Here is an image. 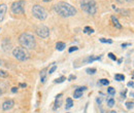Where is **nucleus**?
Here are the masks:
<instances>
[{
    "label": "nucleus",
    "instance_id": "obj_30",
    "mask_svg": "<svg viewBox=\"0 0 134 113\" xmlns=\"http://www.w3.org/2000/svg\"><path fill=\"white\" fill-rule=\"evenodd\" d=\"M127 85H128L129 88H134V82L133 81H130V82L127 83Z\"/></svg>",
    "mask_w": 134,
    "mask_h": 113
},
{
    "label": "nucleus",
    "instance_id": "obj_11",
    "mask_svg": "<svg viewBox=\"0 0 134 113\" xmlns=\"http://www.w3.org/2000/svg\"><path fill=\"white\" fill-rule=\"evenodd\" d=\"M112 21H113V25L116 26V27L118 28V29H121L122 28V25L119 23V20L115 17V15H112Z\"/></svg>",
    "mask_w": 134,
    "mask_h": 113
},
{
    "label": "nucleus",
    "instance_id": "obj_16",
    "mask_svg": "<svg viewBox=\"0 0 134 113\" xmlns=\"http://www.w3.org/2000/svg\"><path fill=\"white\" fill-rule=\"evenodd\" d=\"M115 79L117 81H124L125 80V75H123V74H116Z\"/></svg>",
    "mask_w": 134,
    "mask_h": 113
},
{
    "label": "nucleus",
    "instance_id": "obj_8",
    "mask_svg": "<svg viewBox=\"0 0 134 113\" xmlns=\"http://www.w3.org/2000/svg\"><path fill=\"white\" fill-rule=\"evenodd\" d=\"M14 105H15V102L12 101V100H6V101H4L2 104V109L4 111L11 110V109L14 107Z\"/></svg>",
    "mask_w": 134,
    "mask_h": 113
},
{
    "label": "nucleus",
    "instance_id": "obj_12",
    "mask_svg": "<svg viewBox=\"0 0 134 113\" xmlns=\"http://www.w3.org/2000/svg\"><path fill=\"white\" fill-rule=\"evenodd\" d=\"M101 60V57H93V56H90L88 59H86V62L87 63H92L94 61H99Z\"/></svg>",
    "mask_w": 134,
    "mask_h": 113
},
{
    "label": "nucleus",
    "instance_id": "obj_28",
    "mask_svg": "<svg viewBox=\"0 0 134 113\" xmlns=\"http://www.w3.org/2000/svg\"><path fill=\"white\" fill-rule=\"evenodd\" d=\"M56 69H57V66H53V67H52L51 69H50V71H48V73H50V74H53V73L55 72V71H56Z\"/></svg>",
    "mask_w": 134,
    "mask_h": 113
},
{
    "label": "nucleus",
    "instance_id": "obj_24",
    "mask_svg": "<svg viewBox=\"0 0 134 113\" xmlns=\"http://www.w3.org/2000/svg\"><path fill=\"white\" fill-rule=\"evenodd\" d=\"M126 107H127V109H132L133 107H134V103H132V102H126Z\"/></svg>",
    "mask_w": 134,
    "mask_h": 113
},
{
    "label": "nucleus",
    "instance_id": "obj_25",
    "mask_svg": "<svg viewBox=\"0 0 134 113\" xmlns=\"http://www.w3.org/2000/svg\"><path fill=\"white\" fill-rule=\"evenodd\" d=\"M7 76H8V73L6 71L0 69V77H7Z\"/></svg>",
    "mask_w": 134,
    "mask_h": 113
},
{
    "label": "nucleus",
    "instance_id": "obj_19",
    "mask_svg": "<svg viewBox=\"0 0 134 113\" xmlns=\"http://www.w3.org/2000/svg\"><path fill=\"white\" fill-rule=\"evenodd\" d=\"M86 72L88 74H95L96 73V68H88L86 70Z\"/></svg>",
    "mask_w": 134,
    "mask_h": 113
},
{
    "label": "nucleus",
    "instance_id": "obj_31",
    "mask_svg": "<svg viewBox=\"0 0 134 113\" xmlns=\"http://www.w3.org/2000/svg\"><path fill=\"white\" fill-rule=\"evenodd\" d=\"M126 93H127V89H125L124 92L121 93V96H122V98H126Z\"/></svg>",
    "mask_w": 134,
    "mask_h": 113
},
{
    "label": "nucleus",
    "instance_id": "obj_18",
    "mask_svg": "<svg viewBox=\"0 0 134 113\" xmlns=\"http://www.w3.org/2000/svg\"><path fill=\"white\" fill-rule=\"evenodd\" d=\"M99 83H100L101 85H108V84H109V80L103 78V79H100V80H99Z\"/></svg>",
    "mask_w": 134,
    "mask_h": 113
},
{
    "label": "nucleus",
    "instance_id": "obj_17",
    "mask_svg": "<svg viewBox=\"0 0 134 113\" xmlns=\"http://www.w3.org/2000/svg\"><path fill=\"white\" fill-rule=\"evenodd\" d=\"M65 47H66V45H65L64 42H57L56 44V48L58 50H63Z\"/></svg>",
    "mask_w": 134,
    "mask_h": 113
},
{
    "label": "nucleus",
    "instance_id": "obj_14",
    "mask_svg": "<svg viewBox=\"0 0 134 113\" xmlns=\"http://www.w3.org/2000/svg\"><path fill=\"white\" fill-rule=\"evenodd\" d=\"M81 96H83V92H81V90H80L78 88H76L75 90H74V93H73V97H74L75 99L80 98Z\"/></svg>",
    "mask_w": 134,
    "mask_h": 113
},
{
    "label": "nucleus",
    "instance_id": "obj_43",
    "mask_svg": "<svg viewBox=\"0 0 134 113\" xmlns=\"http://www.w3.org/2000/svg\"><path fill=\"white\" fill-rule=\"evenodd\" d=\"M110 113H117V111H112V112H110Z\"/></svg>",
    "mask_w": 134,
    "mask_h": 113
},
{
    "label": "nucleus",
    "instance_id": "obj_34",
    "mask_svg": "<svg viewBox=\"0 0 134 113\" xmlns=\"http://www.w3.org/2000/svg\"><path fill=\"white\" fill-rule=\"evenodd\" d=\"M130 45H131L130 43H123V44H122V47L124 48V47H126V46H130Z\"/></svg>",
    "mask_w": 134,
    "mask_h": 113
},
{
    "label": "nucleus",
    "instance_id": "obj_9",
    "mask_svg": "<svg viewBox=\"0 0 134 113\" xmlns=\"http://www.w3.org/2000/svg\"><path fill=\"white\" fill-rule=\"evenodd\" d=\"M6 10H7V6H6V4H0V22H2L3 19H4Z\"/></svg>",
    "mask_w": 134,
    "mask_h": 113
},
{
    "label": "nucleus",
    "instance_id": "obj_32",
    "mask_svg": "<svg viewBox=\"0 0 134 113\" xmlns=\"http://www.w3.org/2000/svg\"><path fill=\"white\" fill-rule=\"evenodd\" d=\"M78 89L81 90V92H84V90L87 89V86H80V88H78Z\"/></svg>",
    "mask_w": 134,
    "mask_h": 113
},
{
    "label": "nucleus",
    "instance_id": "obj_21",
    "mask_svg": "<svg viewBox=\"0 0 134 113\" xmlns=\"http://www.w3.org/2000/svg\"><path fill=\"white\" fill-rule=\"evenodd\" d=\"M64 80H66V77L61 76V77H59V78H57L56 80H55V83H61V82H63Z\"/></svg>",
    "mask_w": 134,
    "mask_h": 113
},
{
    "label": "nucleus",
    "instance_id": "obj_27",
    "mask_svg": "<svg viewBox=\"0 0 134 113\" xmlns=\"http://www.w3.org/2000/svg\"><path fill=\"white\" fill-rule=\"evenodd\" d=\"M107 56H108L109 58H110V59H112L113 61H116L117 60V58H116V56H115V54H113V53H109L108 54H107Z\"/></svg>",
    "mask_w": 134,
    "mask_h": 113
},
{
    "label": "nucleus",
    "instance_id": "obj_42",
    "mask_svg": "<svg viewBox=\"0 0 134 113\" xmlns=\"http://www.w3.org/2000/svg\"><path fill=\"white\" fill-rule=\"evenodd\" d=\"M1 95H2V90L0 89V96H1Z\"/></svg>",
    "mask_w": 134,
    "mask_h": 113
},
{
    "label": "nucleus",
    "instance_id": "obj_10",
    "mask_svg": "<svg viewBox=\"0 0 134 113\" xmlns=\"http://www.w3.org/2000/svg\"><path fill=\"white\" fill-rule=\"evenodd\" d=\"M62 105V95L59 93L56 98V102H55V106H54V110H56L57 108H59Z\"/></svg>",
    "mask_w": 134,
    "mask_h": 113
},
{
    "label": "nucleus",
    "instance_id": "obj_4",
    "mask_svg": "<svg viewBox=\"0 0 134 113\" xmlns=\"http://www.w3.org/2000/svg\"><path fill=\"white\" fill-rule=\"evenodd\" d=\"M32 15L39 21H44L45 19L48 18L47 10H45L41 5H38V4L34 5L33 7H32Z\"/></svg>",
    "mask_w": 134,
    "mask_h": 113
},
{
    "label": "nucleus",
    "instance_id": "obj_33",
    "mask_svg": "<svg viewBox=\"0 0 134 113\" xmlns=\"http://www.w3.org/2000/svg\"><path fill=\"white\" fill-rule=\"evenodd\" d=\"M72 79H75V76H74V75H70L69 78H68V80H69V81H71Z\"/></svg>",
    "mask_w": 134,
    "mask_h": 113
},
{
    "label": "nucleus",
    "instance_id": "obj_41",
    "mask_svg": "<svg viewBox=\"0 0 134 113\" xmlns=\"http://www.w3.org/2000/svg\"><path fill=\"white\" fill-rule=\"evenodd\" d=\"M132 78L134 79V71H133V72H132Z\"/></svg>",
    "mask_w": 134,
    "mask_h": 113
},
{
    "label": "nucleus",
    "instance_id": "obj_29",
    "mask_svg": "<svg viewBox=\"0 0 134 113\" xmlns=\"http://www.w3.org/2000/svg\"><path fill=\"white\" fill-rule=\"evenodd\" d=\"M77 49H78V47H76V46H72V47H70V48H69V50H68V51H69V53H72V51L77 50Z\"/></svg>",
    "mask_w": 134,
    "mask_h": 113
},
{
    "label": "nucleus",
    "instance_id": "obj_5",
    "mask_svg": "<svg viewBox=\"0 0 134 113\" xmlns=\"http://www.w3.org/2000/svg\"><path fill=\"white\" fill-rule=\"evenodd\" d=\"M12 56L19 61H26L29 59V54L24 47H15L12 49Z\"/></svg>",
    "mask_w": 134,
    "mask_h": 113
},
{
    "label": "nucleus",
    "instance_id": "obj_23",
    "mask_svg": "<svg viewBox=\"0 0 134 113\" xmlns=\"http://www.w3.org/2000/svg\"><path fill=\"white\" fill-rule=\"evenodd\" d=\"M107 93H109V95H112V96H113L116 93V89L113 88H112V86H109L108 88H107Z\"/></svg>",
    "mask_w": 134,
    "mask_h": 113
},
{
    "label": "nucleus",
    "instance_id": "obj_35",
    "mask_svg": "<svg viewBox=\"0 0 134 113\" xmlns=\"http://www.w3.org/2000/svg\"><path fill=\"white\" fill-rule=\"evenodd\" d=\"M17 92H18V88H11V93H17Z\"/></svg>",
    "mask_w": 134,
    "mask_h": 113
},
{
    "label": "nucleus",
    "instance_id": "obj_40",
    "mask_svg": "<svg viewBox=\"0 0 134 113\" xmlns=\"http://www.w3.org/2000/svg\"><path fill=\"white\" fill-rule=\"evenodd\" d=\"M125 1H127V2H131V1H134V0H125Z\"/></svg>",
    "mask_w": 134,
    "mask_h": 113
},
{
    "label": "nucleus",
    "instance_id": "obj_20",
    "mask_svg": "<svg viewBox=\"0 0 134 113\" xmlns=\"http://www.w3.org/2000/svg\"><path fill=\"white\" fill-rule=\"evenodd\" d=\"M113 105H115V100H113V98L107 100V106H108V107H113Z\"/></svg>",
    "mask_w": 134,
    "mask_h": 113
},
{
    "label": "nucleus",
    "instance_id": "obj_26",
    "mask_svg": "<svg viewBox=\"0 0 134 113\" xmlns=\"http://www.w3.org/2000/svg\"><path fill=\"white\" fill-rule=\"evenodd\" d=\"M101 42H103V43H113V40H110V39H105V38H100L99 39Z\"/></svg>",
    "mask_w": 134,
    "mask_h": 113
},
{
    "label": "nucleus",
    "instance_id": "obj_36",
    "mask_svg": "<svg viewBox=\"0 0 134 113\" xmlns=\"http://www.w3.org/2000/svg\"><path fill=\"white\" fill-rule=\"evenodd\" d=\"M96 101H97V103H98V104H99V105H101V102H102V100H101V99H99V98H98V99L96 100Z\"/></svg>",
    "mask_w": 134,
    "mask_h": 113
},
{
    "label": "nucleus",
    "instance_id": "obj_38",
    "mask_svg": "<svg viewBox=\"0 0 134 113\" xmlns=\"http://www.w3.org/2000/svg\"><path fill=\"white\" fill-rule=\"evenodd\" d=\"M43 2H50V1H52V0H42Z\"/></svg>",
    "mask_w": 134,
    "mask_h": 113
},
{
    "label": "nucleus",
    "instance_id": "obj_3",
    "mask_svg": "<svg viewBox=\"0 0 134 113\" xmlns=\"http://www.w3.org/2000/svg\"><path fill=\"white\" fill-rule=\"evenodd\" d=\"M80 8L85 12H87V14H89L91 15H94L97 12L96 2L94 0H85V1L80 3Z\"/></svg>",
    "mask_w": 134,
    "mask_h": 113
},
{
    "label": "nucleus",
    "instance_id": "obj_22",
    "mask_svg": "<svg viewBox=\"0 0 134 113\" xmlns=\"http://www.w3.org/2000/svg\"><path fill=\"white\" fill-rule=\"evenodd\" d=\"M84 32H85V33H88V34H91V33H93V32H94V30L92 28H90V27H85Z\"/></svg>",
    "mask_w": 134,
    "mask_h": 113
},
{
    "label": "nucleus",
    "instance_id": "obj_37",
    "mask_svg": "<svg viewBox=\"0 0 134 113\" xmlns=\"http://www.w3.org/2000/svg\"><path fill=\"white\" fill-rule=\"evenodd\" d=\"M20 86H21V88H26V86H27V84H26V83H21V84H20Z\"/></svg>",
    "mask_w": 134,
    "mask_h": 113
},
{
    "label": "nucleus",
    "instance_id": "obj_7",
    "mask_svg": "<svg viewBox=\"0 0 134 113\" xmlns=\"http://www.w3.org/2000/svg\"><path fill=\"white\" fill-rule=\"evenodd\" d=\"M36 34L40 38H48L50 36V29L44 25H40L36 28Z\"/></svg>",
    "mask_w": 134,
    "mask_h": 113
},
{
    "label": "nucleus",
    "instance_id": "obj_13",
    "mask_svg": "<svg viewBox=\"0 0 134 113\" xmlns=\"http://www.w3.org/2000/svg\"><path fill=\"white\" fill-rule=\"evenodd\" d=\"M45 79H47V70L43 69L41 71V73H40V81L43 83L45 81Z\"/></svg>",
    "mask_w": 134,
    "mask_h": 113
},
{
    "label": "nucleus",
    "instance_id": "obj_15",
    "mask_svg": "<svg viewBox=\"0 0 134 113\" xmlns=\"http://www.w3.org/2000/svg\"><path fill=\"white\" fill-rule=\"evenodd\" d=\"M73 106V102L72 100H71L70 98H67L66 99V105H65V107H66V109H69Z\"/></svg>",
    "mask_w": 134,
    "mask_h": 113
},
{
    "label": "nucleus",
    "instance_id": "obj_2",
    "mask_svg": "<svg viewBox=\"0 0 134 113\" xmlns=\"http://www.w3.org/2000/svg\"><path fill=\"white\" fill-rule=\"evenodd\" d=\"M19 43L25 49H33L36 45V41H35V38L31 33L24 32L19 36Z\"/></svg>",
    "mask_w": 134,
    "mask_h": 113
},
{
    "label": "nucleus",
    "instance_id": "obj_1",
    "mask_svg": "<svg viewBox=\"0 0 134 113\" xmlns=\"http://www.w3.org/2000/svg\"><path fill=\"white\" fill-rule=\"evenodd\" d=\"M54 10L57 12L59 15L63 18H69V17H73L76 15V8L72 6L71 4L64 1H60L57 4L54 5Z\"/></svg>",
    "mask_w": 134,
    "mask_h": 113
},
{
    "label": "nucleus",
    "instance_id": "obj_39",
    "mask_svg": "<svg viewBox=\"0 0 134 113\" xmlns=\"http://www.w3.org/2000/svg\"><path fill=\"white\" fill-rule=\"evenodd\" d=\"M130 96L133 97V98H134V93H130Z\"/></svg>",
    "mask_w": 134,
    "mask_h": 113
},
{
    "label": "nucleus",
    "instance_id": "obj_6",
    "mask_svg": "<svg viewBox=\"0 0 134 113\" xmlns=\"http://www.w3.org/2000/svg\"><path fill=\"white\" fill-rule=\"evenodd\" d=\"M25 1L24 0H18L11 4V12L15 15H23L25 12Z\"/></svg>",
    "mask_w": 134,
    "mask_h": 113
},
{
    "label": "nucleus",
    "instance_id": "obj_44",
    "mask_svg": "<svg viewBox=\"0 0 134 113\" xmlns=\"http://www.w3.org/2000/svg\"><path fill=\"white\" fill-rule=\"evenodd\" d=\"M0 65H2V61L1 60H0Z\"/></svg>",
    "mask_w": 134,
    "mask_h": 113
}]
</instances>
